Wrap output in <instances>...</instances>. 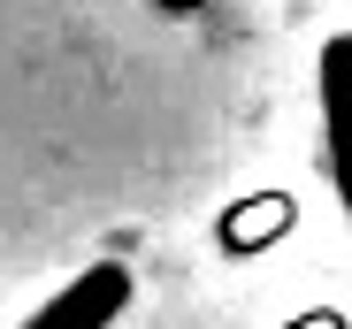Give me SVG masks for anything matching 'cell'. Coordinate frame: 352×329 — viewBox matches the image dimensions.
Returning <instances> with one entry per match:
<instances>
[{"label":"cell","instance_id":"6da1fadb","mask_svg":"<svg viewBox=\"0 0 352 329\" xmlns=\"http://www.w3.org/2000/svg\"><path fill=\"white\" fill-rule=\"evenodd\" d=\"M131 306V268H115V260H92L77 284H62L23 329H107L115 314Z\"/></svg>","mask_w":352,"mask_h":329},{"label":"cell","instance_id":"7a4b0ae2","mask_svg":"<svg viewBox=\"0 0 352 329\" xmlns=\"http://www.w3.org/2000/svg\"><path fill=\"white\" fill-rule=\"evenodd\" d=\"M322 138H329V177L352 214V38L322 46Z\"/></svg>","mask_w":352,"mask_h":329},{"label":"cell","instance_id":"3957f363","mask_svg":"<svg viewBox=\"0 0 352 329\" xmlns=\"http://www.w3.org/2000/svg\"><path fill=\"white\" fill-rule=\"evenodd\" d=\"M161 8H199V0H161Z\"/></svg>","mask_w":352,"mask_h":329}]
</instances>
